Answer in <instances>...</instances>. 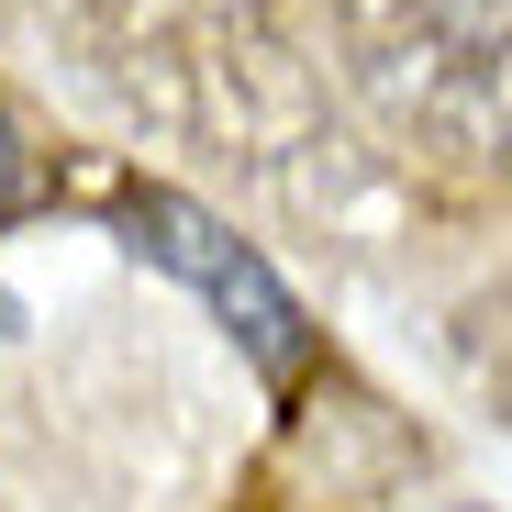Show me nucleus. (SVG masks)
Returning a JSON list of instances; mask_svg holds the SVG:
<instances>
[{"label":"nucleus","instance_id":"1","mask_svg":"<svg viewBox=\"0 0 512 512\" xmlns=\"http://www.w3.org/2000/svg\"><path fill=\"white\" fill-rule=\"evenodd\" d=\"M323 34L412 156L512 179V0H323Z\"/></svg>","mask_w":512,"mask_h":512},{"label":"nucleus","instance_id":"2","mask_svg":"<svg viewBox=\"0 0 512 512\" xmlns=\"http://www.w3.org/2000/svg\"><path fill=\"white\" fill-rule=\"evenodd\" d=\"M112 223H123V245L134 256H156L167 279H190L201 301H212V323L245 346V368L256 379H301L312 368V323H301V301H290V279L256 256L223 212H201L190 190H167V179H134L123 201H112Z\"/></svg>","mask_w":512,"mask_h":512}]
</instances>
